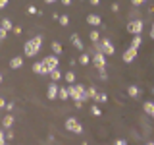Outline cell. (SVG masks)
<instances>
[{
  "label": "cell",
  "instance_id": "obj_1",
  "mask_svg": "<svg viewBox=\"0 0 154 145\" xmlns=\"http://www.w3.org/2000/svg\"><path fill=\"white\" fill-rule=\"evenodd\" d=\"M42 35H37V37H33L31 41H27L25 45H23V54L29 56V58H33L37 54L38 50H41V47H42Z\"/></svg>",
  "mask_w": 154,
  "mask_h": 145
},
{
  "label": "cell",
  "instance_id": "obj_2",
  "mask_svg": "<svg viewBox=\"0 0 154 145\" xmlns=\"http://www.w3.org/2000/svg\"><path fill=\"white\" fill-rule=\"evenodd\" d=\"M67 91H69V99H73V101H89L91 97L89 93H87V87L85 85H79V83H73V85H67Z\"/></svg>",
  "mask_w": 154,
  "mask_h": 145
},
{
  "label": "cell",
  "instance_id": "obj_3",
  "mask_svg": "<svg viewBox=\"0 0 154 145\" xmlns=\"http://www.w3.org/2000/svg\"><path fill=\"white\" fill-rule=\"evenodd\" d=\"M93 66L100 74H104V70H106V54L104 52H94L93 54Z\"/></svg>",
  "mask_w": 154,
  "mask_h": 145
},
{
  "label": "cell",
  "instance_id": "obj_4",
  "mask_svg": "<svg viewBox=\"0 0 154 145\" xmlns=\"http://www.w3.org/2000/svg\"><path fill=\"white\" fill-rule=\"evenodd\" d=\"M41 62H42V68H45V74H50L52 70H58V56L56 54L46 56L45 60H41Z\"/></svg>",
  "mask_w": 154,
  "mask_h": 145
},
{
  "label": "cell",
  "instance_id": "obj_5",
  "mask_svg": "<svg viewBox=\"0 0 154 145\" xmlns=\"http://www.w3.org/2000/svg\"><path fill=\"white\" fill-rule=\"evenodd\" d=\"M143 29H144V23L141 19H131V21L127 23V31L131 33V35H141Z\"/></svg>",
  "mask_w": 154,
  "mask_h": 145
},
{
  "label": "cell",
  "instance_id": "obj_6",
  "mask_svg": "<svg viewBox=\"0 0 154 145\" xmlns=\"http://www.w3.org/2000/svg\"><path fill=\"white\" fill-rule=\"evenodd\" d=\"M64 126H66L67 132H73V134H81V132H83V126L79 124V120H77V118H67Z\"/></svg>",
  "mask_w": 154,
  "mask_h": 145
},
{
  "label": "cell",
  "instance_id": "obj_7",
  "mask_svg": "<svg viewBox=\"0 0 154 145\" xmlns=\"http://www.w3.org/2000/svg\"><path fill=\"white\" fill-rule=\"evenodd\" d=\"M100 45H102V52H104V54H108V56L116 54V48H114L112 41H110L108 37H106V39H100Z\"/></svg>",
  "mask_w": 154,
  "mask_h": 145
},
{
  "label": "cell",
  "instance_id": "obj_8",
  "mask_svg": "<svg viewBox=\"0 0 154 145\" xmlns=\"http://www.w3.org/2000/svg\"><path fill=\"white\" fill-rule=\"evenodd\" d=\"M58 91H60L58 83H56V81H50V83H48V89H46V97H48L50 101H54L56 97H58Z\"/></svg>",
  "mask_w": 154,
  "mask_h": 145
},
{
  "label": "cell",
  "instance_id": "obj_9",
  "mask_svg": "<svg viewBox=\"0 0 154 145\" xmlns=\"http://www.w3.org/2000/svg\"><path fill=\"white\" fill-rule=\"evenodd\" d=\"M122 58H123V62L125 64H129V62H133L135 58H137V48H133V47H129L127 50L122 54Z\"/></svg>",
  "mask_w": 154,
  "mask_h": 145
},
{
  "label": "cell",
  "instance_id": "obj_10",
  "mask_svg": "<svg viewBox=\"0 0 154 145\" xmlns=\"http://www.w3.org/2000/svg\"><path fill=\"white\" fill-rule=\"evenodd\" d=\"M14 120H16V116H14V114H6V116L2 118V128H4V130H10V128L14 126Z\"/></svg>",
  "mask_w": 154,
  "mask_h": 145
},
{
  "label": "cell",
  "instance_id": "obj_11",
  "mask_svg": "<svg viewBox=\"0 0 154 145\" xmlns=\"http://www.w3.org/2000/svg\"><path fill=\"white\" fill-rule=\"evenodd\" d=\"M87 23L93 25V27H96V25L102 23V19H100V16H96V14H89V16H87Z\"/></svg>",
  "mask_w": 154,
  "mask_h": 145
},
{
  "label": "cell",
  "instance_id": "obj_12",
  "mask_svg": "<svg viewBox=\"0 0 154 145\" xmlns=\"http://www.w3.org/2000/svg\"><path fill=\"white\" fill-rule=\"evenodd\" d=\"M69 39H71V45H73L77 50H83V43H81V37L77 35V33H73V35H71Z\"/></svg>",
  "mask_w": 154,
  "mask_h": 145
},
{
  "label": "cell",
  "instance_id": "obj_13",
  "mask_svg": "<svg viewBox=\"0 0 154 145\" xmlns=\"http://www.w3.org/2000/svg\"><path fill=\"white\" fill-rule=\"evenodd\" d=\"M23 66V58L21 56H14L12 60H10V68L12 70H17V68H21Z\"/></svg>",
  "mask_w": 154,
  "mask_h": 145
},
{
  "label": "cell",
  "instance_id": "obj_14",
  "mask_svg": "<svg viewBox=\"0 0 154 145\" xmlns=\"http://www.w3.org/2000/svg\"><path fill=\"white\" fill-rule=\"evenodd\" d=\"M127 95L131 97V99H137V97L141 95V89H139L137 85H129V87H127Z\"/></svg>",
  "mask_w": 154,
  "mask_h": 145
},
{
  "label": "cell",
  "instance_id": "obj_15",
  "mask_svg": "<svg viewBox=\"0 0 154 145\" xmlns=\"http://www.w3.org/2000/svg\"><path fill=\"white\" fill-rule=\"evenodd\" d=\"M143 110H144L148 116H154V103H152V101H146V103L143 105Z\"/></svg>",
  "mask_w": 154,
  "mask_h": 145
},
{
  "label": "cell",
  "instance_id": "obj_16",
  "mask_svg": "<svg viewBox=\"0 0 154 145\" xmlns=\"http://www.w3.org/2000/svg\"><path fill=\"white\" fill-rule=\"evenodd\" d=\"M31 70L35 72V74H38V76H46V74H45V68H42V62H35Z\"/></svg>",
  "mask_w": 154,
  "mask_h": 145
},
{
  "label": "cell",
  "instance_id": "obj_17",
  "mask_svg": "<svg viewBox=\"0 0 154 145\" xmlns=\"http://www.w3.org/2000/svg\"><path fill=\"white\" fill-rule=\"evenodd\" d=\"M58 99H62V101L69 99V91H67V87H60V91H58Z\"/></svg>",
  "mask_w": 154,
  "mask_h": 145
},
{
  "label": "cell",
  "instance_id": "obj_18",
  "mask_svg": "<svg viewBox=\"0 0 154 145\" xmlns=\"http://www.w3.org/2000/svg\"><path fill=\"white\" fill-rule=\"evenodd\" d=\"M141 43H143V37H141V35H133V39H131V47H133V48H137V50H139Z\"/></svg>",
  "mask_w": 154,
  "mask_h": 145
},
{
  "label": "cell",
  "instance_id": "obj_19",
  "mask_svg": "<svg viewBox=\"0 0 154 145\" xmlns=\"http://www.w3.org/2000/svg\"><path fill=\"white\" fill-rule=\"evenodd\" d=\"M89 39H91V43H100V33L96 31V29H93V31H91V35H89Z\"/></svg>",
  "mask_w": 154,
  "mask_h": 145
},
{
  "label": "cell",
  "instance_id": "obj_20",
  "mask_svg": "<svg viewBox=\"0 0 154 145\" xmlns=\"http://www.w3.org/2000/svg\"><path fill=\"white\" fill-rule=\"evenodd\" d=\"M0 25H2L4 29H6V31H14V25H12V21H10L8 18H4L2 21H0Z\"/></svg>",
  "mask_w": 154,
  "mask_h": 145
},
{
  "label": "cell",
  "instance_id": "obj_21",
  "mask_svg": "<svg viewBox=\"0 0 154 145\" xmlns=\"http://www.w3.org/2000/svg\"><path fill=\"white\" fill-rule=\"evenodd\" d=\"M64 79H66V83L73 85V83H75V74H73V72H67V74L64 76Z\"/></svg>",
  "mask_w": 154,
  "mask_h": 145
},
{
  "label": "cell",
  "instance_id": "obj_22",
  "mask_svg": "<svg viewBox=\"0 0 154 145\" xmlns=\"http://www.w3.org/2000/svg\"><path fill=\"white\" fill-rule=\"evenodd\" d=\"M91 62V56L87 54V52H83V54H79V64H83V66H87Z\"/></svg>",
  "mask_w": 154,
  "mask_h": 145
},
{
  "label": "cell",
  "instance_id": "obj_23",
  "mask_svg": "<svg viewBox=\"0 0 154 145\" xmlns=\"http://www.w3.org/2000/svg\"><path fill=\"white\" fill-rule=\"evenodd\" d=\"M52 52H54L56 56H58V54H62V45H60L58 41H54V43H52Z\"/></svg>",
  "mask_w": 154,
  "mask_h": 145
},
{
  "label": "cell",
  "instance_id": "obj_24",
  "mask_svg": "<svg viewBox=\"0 0 154 145\" xmlns=\"http://www.w3.org/2000/svg\"><path fill=\"white\" fill-rule=\"evenodd\" d=\"M48 76H50V79H52V81H58V79L62 77V72H60V70H52Z\"/></svg>",
  "mask_w": 154,
  "mask_h": 145
},
{
  "label": "cell",
  "instance_id": "obj_25",
  "mask_svg": "<svg viewBox=\"0 0 154 145\" xmlns=\"http://www.w3.org/2000/svg\"><path fill=\"white\" fill-rule=\"evenodd\" d=\"M87 93H89V97H91V99H96V95H98V93H96V87L94 85H91V87H87Z\"/></svg>",
  "mask_w": 154,
  "mask_h": 145
},
{
  "label": "cell",
  "instance_id": "obj_26",
  "mask_svg": "<svg viewBox=\"0 0 154 145\" xmlns=\"http://www.w3.org/2000/svg\"><path fill=\"white\" fill-rule=\"evenodd\" d=\"M94 101H96V103H108V95H106V93H98Z\"/></svg>",
  "mask_w": 154,
  "mask_h": 145
},
{
  "label": "cell",
  "instance_id": "obj_27",
  "mask_svg": "<svg viewBox=\"0 0 154 145\" xmlns=\"http://www.w3.org/2000/svg\"><path fill=\"white\" fill-rule=\"evenodd\" d=\"M6 141H8V139H6V132H4V130H0V145H8Z\"/></svg>",
  "mask_w": 154,
  "mask_h": 145
},
{
  "label": "cell",
  "instance_id": "obj_28",
  "mask_svg": "<svg viewBox=\"0 0 154 145\" xmlns=\"http://www.w3.org/2000/svg\"><path fill=\"white\" fill-rule=\"evenodd\" d=\"M58 21H60L62 23V25H69V18H67V16H60V19H58Z\"/></svg>",
  "mask_w": 154,
  "mask_h": 145
},
{
  "label": "cell",
  "instance_id": "obj_29",
  "mask_svg": "<svg viewBox=\"0 0 154 145\" xmlns=\"http://www.w3.org/2000/svg\"><path fill=\"white\" fill-rule=\"evenodd\" d=\"M91 112H93L94 116H100V114H102V112H100V108H98L96 105H93V108H91Z\"/></svg>",
  "mask_w": 154,
  "mask_h": 145
},
{
  "label": "cell",
  "instance_id": "obj_30",
  "mask_svg": "<svg viewBox=\"0 0 154 145\" xmlns=\"http://www.w3.org/2000/svg\"><path fill=\"white\" fill-rule=\"evenodd\" d=\"M6 35H8V31H6L2 25H0V41H2V39H6Z\"/></svg>",
  "mask_w": 154,
  "mask_h": 145
},
{
  "label": "cell",
  "instance_id": "obj_31",
  "mask_svg": "<svg viewBox=\"0 0 154 145\" xmlns=\"http://www.w3.org/2000/svg\"><path fill=\"white\" fill-rule=\"evenodd\" d=\"M27 12H29V14H37L38 10H37V6H27Z\"/></svg>",
  "mask_w": 154,
  "mask_h": 145
},
{
  "label": "cell",
  "instance_id": "obj_32",
  "mask_svg": "<svg viewBox=\"0 0 154 145\" xmlns=\"http://www.w3.org/2000/svg\"><path fill=\"white\" fill-rule=\"evenodd\" d=\"M144 2H146V0H131L133 6H141V4H144Z\"/></svg>",
  "mask_w": 154,
  "mask_h": 145
},
{
  "label": "cell",
  "instance_id": "obj_33",
  "mask_svg": "<svg viewBox=\"0 0 154 145\" xmlns=\"http://www.w3.org/2000/svg\"><path fill=\"white\" fill-rule=\"evenodd\" d=\"M6 139L10 141V139H14V132H10V130H6Z\"/></svg>",
  "mask_w": 154,
  "mask_h": 145
},
{
  "label": "cell",
  "instance_id": "obj_34",
  "mask_svg": "<svg viewBox=\"0 0 154 145\" xmlns=\"http://www.w3.org/2000/svg\"><path fill=\"white\" fill-rule=\"evenodd\" d=\"M114 145H127V141H125V139H116Z\"/></svg>",
  "mask_w": 154,
  "mask_h": 145
},
{
  "label": "cell",
  "instance_id": "obj_35",
  "mask_svg": "<svg viewBox=\"0 0 154 145\" xmlns=\"http://www.w3.org/2000/svg\"><path fill=\"white\" fill-rule=\"evenodd\" d=\"M8 6V0H0V10H4Z\"/></svg>",
  "mask_w": 154,
  "mask_h": 145
},
{
  "label": "cell",
  "instance_id": "obj_36",
  "mask_svg": "<svg viewBox=\"0 0 154 145\" xmlns=\"http://www.w3.org/2000/svg\"><path fill=\"white\" fill-rule=\"evenodd\" d=\"M110 10H112V12H118V10H119V6H118V2H114V4H112V8H110Z\"/></svg>",
  "mask_w": 154,
  "mask_h": 145
},
{
  "label": "cell",
  "instance_id": "obj_37",
  "mask_svg": "<svg viewBox=\"0 0 154 145\" xmlns=\"http://www.w3.org/2000/svg\"><path fill=\"white\" fill-rule=\"evenodd\" d=\"M89 2L93 4V6H98V4H100V0H89Z\"/></svg>",
  "mask_w": 154,
  "mask_h": 145
},
{
  "label": "cell",
  "instance_id": "obj_38",
  "mask_svg": "<svg viewBox=\"0 0 154 145\" xmlns=\"http://www.w3.org/2000/svg\"><path fill=\"white\" fill-rule=\"evenodd\" d=\"M6 108L8 110H14V103H6Z\"/></svg>",
  "mask_w": 154,
  "mask_h": 145
},
{
  "label": "cell",
  "instance_id": "obj_39",
  "mask_svg": "<svg viewBox=\"0 0 154 145\" xmlns=\"http://www.w3.org/2000/svg\"><path fill=\"white\" fill-rule=\"evenodd\" d=\"M150 39L154 41V23H152V27H150Z\"/></svg>",
  "mask_w": 154,
  "mask_h": 145
},
{
  "label": "cell",
  "instance_id": "obj_40",
  "mask_svg": "<svg viewBox=\"0 0 154 145\" xmlns=\"http://www.w3.org/2000/svg\"><path fill=\"white\" fill-rule=\"evenodd\" d=\"M4 106H6V101H4V99H0V108H4Z\"/></svg>",
  "mask_w": 154,
  "mask_h": 145
},
{
  "label": "cell",
  "instance_id": "obj_41",
  "mask_svg": "<svg viewBox=\"0 0 154 145\" xmlns=\"http://www.w3.org/2000/svg\"><path fill=\"white\" fill-rule=\"evenodd\" d=\"M62 4H64V6H69V4H71V0H62Z\"/></svg>",
  "mask_w": 154,
  "mask_h": 145
},
{
  "label": "cell",
  "instance_id": "obj_42",
  "mask_svg": "<svg viewBox=\"0 0 154 145\" xmlns=\"http://www.w3.org/2000/svg\"><path fill=\"white\" fill-rule=\"evenodd\" d=\"M56 0H45V4H54Z\"/></svg>",
  "mask_w": 154,
  "mask_h": 145
},
{
  "label": "cell",
  "instance_id": "obj_43",
  "mask_svg": "<svg viewBox=\"0 0 154 145\" xmlns=\"http://www.w3.org/2000/svg\"><path fill=\"white\" fill-rule=\"evenodd\" d=\"M2 79H4V77H2V74H0V83H2Z\"/></svg>",
  "mask_w": 154,
  "mask_h": 145
},
{
  "label": "cell",
  "instance_id": "obj_44",
  "mask_svg": "<svg viewBox=\"0 0 154 145\" xmlns=\"http://www.w3.org/2000/svg\"><path fill=\"white\" fill-rule=\"evenodd\" d=\"M146 145H154V141H150V143H146Z\"/></svg>",
  "mask_w": 154,
  "mask_h": 145
},
{
  "label": "cell",
  "instance_id": "obj_45",
  "mask_svg": "<svg viewBox=\"0 0 154 145\" xmlns=\"http://www.w3.org/2000/svg\"><path fill=\"white\" fill-rule=\"evenodd\" d=\"M152 93H154V87H152Z\"/></svg>",
  "mask_w": 154,
  "mask_h": 145
},
{
  "label": "cell",
  "instance_id": "obj_46",
  "mask_svg": "<svg viewBox=\"0 0 154 145\" xmlns=\"http://www.w3.org/2000/svg\"><path fill=\"white\" fill-rule=\"evenodd\" d=\"M152 118H154V116H152Z\"/></svg>",
  "mask_w": 154,
  "mask_h": 145
}]
</instances>
